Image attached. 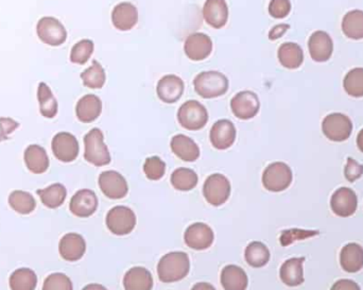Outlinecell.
I'll return each mask as SVG.
<instances>
[{"label":"cell","mask_w":363,"mask_h":290,"mask_svg":"<svg viewBox=\"0 0 363 290\" xmlns=\"http://www.w3.org/2000/svg\"><path fill=\"white\" fill-rule=\"evenodd\" d=\"M190 271V256L185 252H170L159 260L157 275L163 283L182 281Z\"/></svg>","instance_id":"cell-1"},{"label":"cell","mask_w":363,"mask_h":290,"mask_svg":"<svg viewBox=\"0 0 363 290\" xmlns=\"http://www.w3.org/2000/svg\"><path fill=\"white\" fill-rule=\"evenodd\" d=\"M194 88L197 94L202 98H218L227 93L230 81L222 72L209 70L197 74L196 78L194 79Z\"/></svg>","instance_id":"cell-2"},{"label":"cell","mask_w":363,"mask_h":290,"mask_svg":"<svg viewBox=\"0 0 363 290\" xmlns=\"http://www.w3.org/2000/svg\"><path fill=\"white\" fill-rule=\"evenodd\" d=\"M84 159L97 167L111 163V153L105 145L103 132L98 128H93L84 136Z\"/></svg>","instance_id":"cell-3"},{"label":"cell","mask_w":363,"mask_h":290,"mask_svg":"<svg viewBox=\"0 0 363 290\" xmlns=\"http://www.w3.org/2000/svg\"><path fill=\"white\" fill-rule=\"evenodd\" d=\"M209 118L206 107L197 100L186 101L178 111V124L190 131L203 129L209 122Z\"/></svg>","instance_id":"cell-4"},{"label":"cell","mask_w":363,"mask_h":290,"mask_svg":"<svg viewBox=\"0 0 363 290\" xmlns=\"http://www.w3.org/2000/svg\"><path fill=\"white\" fill-rule=\"evenodd\" d=\"M292 171L287 164L275 162L270 164L263 173V185L272 192H284L292 183Z\"/></svg>","instance_id":"cell-5"},{"label":"cell","mask_w":363,"mask_h":290,"mask_svg":"<svg viewBox=\"0 0 363 290\" xmlns=\"http://www.w3.org/2000/svg\"><path fill=\"white\" fill-rule=\"evenodd\" d=\"M105 223L107 229L115 235H128L135 229L136 215L130 207L118 205L109 211Z\"/></svg>","instance_id":"cell-6"},{"label":"cell","mask_w":363,"mask_h":290,"mask_svg":"<svg viewBox=\"0 0 363 290\" xmlns=\"http://www.w3.org/2000/svg\"><path fill=\"white\" fill-rule=\"evenodd\" d=\"M231 182L221 173L209 176L203 185L205 200L213 206H220L231 196Z\"/></svg>","instance_id":"cell-7"},{"label":"cell","mask_w":363,"mask_h":290,"mask_svg":"<svg viewBox=\"0 0 363 290\" xmlns=\"http://www.w3.org/2000/svg\"><path fill=\"white\" fill-rule=\"evenodd\" d=\"M37 37L49 46H61L67 39V31L61 22L51 16L41 18L37 26Z\"/></svg>","instance_id":"cell-8"},{"label":"cell","mask_w":363,"mask_h":290,"mask_svg":"<svg viewBox=\"0 0 363 290\" xmlns=\"http://www.w3.org/2000/svg\"><path fill=\"white\" fill-rule=\"evenodd\" d=\"M322 131L324 136L333 142H344L350 138L352 134V120L344 114H329L323 120Z\"/></svg>","instance_id":"cell-9"},{"label":"cell","mask_w":363,"mask_h":290,"mask_svg":"<svg viewBox=\"0 0 363 290\" xmlns=\"http://www.w3.org/2000/svg\"><path fill=\"white\" fill-rule=\"evenodd\" d=\"M231 110L238 119H252L259 113L260 100L252 91H242L232 98Z\"/></svg>","instance_id":"cell-10"},{"label":"cell","mask_w":363,"mask_h":290,"mask_svg":"<svg viewBox=\"0 0 363 290\" xmlns=\"http://www.w3.org/2000/svg\"><path fill=\"white\" fill-rule=\"evenodd\" d=\"M53 154L63 163H72L78 157L80 146L74 134L60 132L55 134L51 143Z\"/></svg>","instance_id":"cell-11"},{"label":"cell","mask_w":363,"mask_h":290,"mask_svg":"<svg viewBox=\"0 0 363 290\" xmlns=\"http://www.w3.org/2000/svg\"><path fill=\"white\" fill-rule=\"evenodd\" d=\"M184 240L187 246L197 251L206 250L213 244L215 234L206 223H196L190 225L184 234Z\"/></svg>","instance_id":"cell-12"},{"label":"cell","mask_w":363,"mask_h":290,"mask_svg":"<svg viewBox=\"0 0 363 290\" xmlns=\"http://www.w3.org/2000/svg\"><path fill=\"white\" fill-rule=\"evenodd\" d=\"M235 124L229 119H220L216 121L209 132L211 145L218 150L231 148L236 140Z\"/></svg>","instance_id":"cell-13"},{"label":"cell","mask_w":363,"mask_h":290,"mask_svg":"<svg viewBox=\"0 0 363 290\" xmlns=\"http://www.w3.org/2000/svg\"><path fill=\"white\" fill-rule=\"evenodd\" d=\"M98 183L103 195L112 200L124 198L128 195V183L117 171H107L101 173Z\"/></svg>","instance_id":"cell-14"},{"label":"cell","mask_w":363,"mask_h":290,"mask_svg":"<svg viewBox=\"0 0 363 290\" xmlns=\"http://www.w3.org/2000/svg\"><path fill=\"white\" fill-rule=\"evenodd\" d=\"M185 91V83L176 74H166L157 82V97L163 103L172 105L178 103Z\"/></svg>","instance_id":"cell-15"},{"label":"cell","mask_w":363,"mask_h":290,"mask_svg":"<svg viewBox=\"0 0 363 290\" xmlns=\"http://www.w3.org/2000/svg\"><path fill=\"white\" fill-rule=\"evenodd\" d=\"M184 51L192 61H203L213 51V41L205 33L194 32L188 35L184 43Z\"/></svg>","instance_id":"cell-16"},{"label":"cell","mask_w":363,"mask_h":290,"mask_svg":"<svg viewBox=\"0 0 363 290\" xmlns=\"http://www.w3.org/2000/svg\"><path fill=\"white\" fill-rule=\"evenodd\" d=\"M98 209V198L91 190H80L72 196L70 210L74 216L87 218L95 214Z\"/></svg>","instance_id":"cell-17"},{"label":"cell","mask_w":363,"mask_h":290,"mask_svg":"<svg viewBox=\"0 0 363 290\" xmlns=\"http://www.w3.org/2000/svg\"><path fill=\"white\" fill-rule=\"evenodd\" d=\"M358 199L354 190L348 187H341L334 192L331 199V211L337 216L350 217L356 212Z\"/></svg>","instance_id":"cell-18"},{"label":"cell","mask_w":363,"mask_h":290,"mask_svg":"<svg viewBox=\"0 0 363 290\" xmlns=\"http://www.w3.org/2000/svg\"><path fill=\"white\" fill-rule=\"evenodd\" d=\"M310 57L315 62H326L334 53V43L331 35L325 31H315L308 41Z\"/></svg>","instance_id":"cell-19"},{"label":"cell","mask_w":363,"mask_h":290,"mask_svg":"<svg viewBox=\"0 0 363 290\" xmlns=\"http://www.w3.org/2000/svg\"><path fill=\"white\" fill-rule=\"evenodd\" d=\"M85 251H86V242L80 234L67 233L60 242V256L68 262H77L81 260Z\"/></svg>","instance_id":"cell-20"},{"label":"cell","mask_w":363,"mask_h":290,"mask_svg":"<svg viewBox=\"0 0 363 290\" xmlns=\"http://www.w3.org/2000/svg\"><path fill=\"white\" fill-rule=\"evenodd\" d=\"M138 10L133 4L124 1L118 4L112 11V22L119 31H128L138 22Z\"/></svg>","instance_id":"cell-21"},{"label":"cell","mask_w":363,"mask_h":290,"mask_svg":"<svg viewBox=\"0 0 363 290\" xmlns=\"http://www.w3.org/2000/svg\"><path fill=\"white\" fill-rule=\"evenodd\" d=\"M202 12L206 24L215 29L223 28L229 20V7L225 0H206Z\"/></svg>","instance_id":"cell-22"},{"label":"cell","mask_w":363,"mask_h":290,"mask_svg":"<svg viewBox=\"0 0 363 290\" xmlns=\"http://www.w3.org/2000/svg\"><path fill=\"white\" fill-rule=\"evenodd\" d=\"M103 113V101L94 94L83 96L77 103L76 115L83 124L95 121Z\"/></svg>","instance_id":"cell-23"},{"label":"cell","mask_w":363,"mask_h":290,"mask_svg":"<svg viewBox=\"0 0 363 290\" xmlns=\"http://www.w3.org/2000/svg\"><path fill=\"white\" fill-rule=\"evenodd\" d=\"M172 152L184 162H196L200 157V148L190 136L176 134L170 142Z\"/></svg>","instance_id":"cell-24"},{"label":"cell","mask_w":363,"mask_h":290,"mask_svg":"<svg viewBox=\"0 0 363 290\" xmlns=\"http://www.w3.org/2000/svg\"><path fill=\"white\" fill-rule=\"evenodd\" d=\"M25 164L27 169L35 175L46 173L49 169V157L46 150L39 145H30L25 150Z\"/></svg>","instance_id":"cell-25"},{"label":"cell","mask_w":363,"mask_h":290,"mask_svg":"<svg viewBox=\"0 0 363 290\" xmlns=\"http://www.w3.org/2000/svg\"><path fill=\"white\" fill-rule=\"evenodd\" d=\"M124 287L126 290H152V275L145 267H133L124 275Z\"/></svg>","instance_id":"cell-26"},{"label":"cell","mask_w":363,"mask_h":290,"mask_svg":"<svg viewBox=\"0 0 363 290\" xmlns=\"http://www.w3.org/2000/svg\"><path fill=\"white\" fill-rule=\"evenodd\" d=\"M305 258H293L286 261L282 265L279 270V277L282 282L289 287H296L304 283V264Z\"/></svg>","instance_id":"cell-27"},{"label":"cell","mask_w":363,"mask_h":290,"mask_svg":"<svg viewBox=\"0 0 363 290\" xmlns=\"http://www.w3.org/2000/svg\"><path fill=\"white\" fill-rule=\"evenodd\" d=\"M221 285L224 290H246L249 277L242 267L227 265L221 271Z\"/></svg>","instance_id":"cell-28"},{"label":"cell","mask_w":363,"mask_h":290,"mask_svg":"<svg viewBox=\"0 0 363 290\" xmlns=\"http://www.w3.org/2000/svg\"><path fill=\"white\" fill-rule=\"evenodd\" d=\"M340 264L346 272H359L363 268L362 246L355 242L344 246L340 253Z\"/></svg>","instance_id":"cell-29"},{"label":"cell","mask_w":363,"mask_h":290,"mask_svg":"<svg viewBox=\"0 0 363 290\" xmlns=\"http://www.w3.org/2000/svg\"><path fill=\"white\" fill-rule=\"evenodd\" d=\"M277 58L284 67L288 70H296L304 62V53L300 45L288 41L279 47Z\"/></svg>","instance_id":"cell-30"},{"label":"cell","mask_w":363,"mask_h":290,"mask_svg":"<svg viewBox=\"0 0 363 290\" xmlns=\"http://www.w3.org/2000/svg\"><path fill=\"white\" fill-rule=\"evenodd\" d=\"M342 31L348 39H363V11L352 10L344 15L342 20Z\"/></svg>","instance_id":"cell-31"},{"label":"cell","mask_w":363,"mask_h":290,"mask_svg":"<svg viewBox=\"0 0 363 290\" xmlns=\"http://www.w3.org/2000/svg\"><path fill=\"white\" fill-rule=\"evenodd\" d=\"M41 203L48 209H58L65 202L67 190L63 184L55 183L44 190H37Z\"/></svg>","instance_id":"cell-32"},{"label":"cell","mask_w":363,"mask_h":290,"mask_svg":"<svg viewBox=\"0 0 363 290\" xmlns=\"http://www.w3.org/2000/svg\"><path fill=\"white\" fill-rule=\"evenodd\" d=\"M37 99H39V112L41 115L46 118L55 117L58 114V101L46 83H39L37 88Z\"/></svg>","instance_id":"cell-33"},{"label":"cell","mask_w":363,"mask_h":290,"mask_svg":"<svg viewBox=\"0 0 363 290\" xmlns=\"http://www.w3.org/2000/svg\"><path fill=\"white\" fill-rule=\"evenodd\" d=\"M172 186L180 192H190L198 185L199 178L196 171L186 167H180L172 173Z\"/></svg>","instance_id":"cell-34"},{"label":"cell","mask_w":363,"mask_h":290,"mask_svg":"<svg viewBox=\"0 0 363 290\" xmlns=\"http://www.w3.org/2000/svg\"><path fill=\"white\" fill-rule=\"evenodd\" d=\"M270 251L268 246L260 242H253L246 246L244 258L246 263L253 268H261L270 261Z\"/></svg>","instance_id":"cell-35"},{"label":"cell","mask_w":363,"mask_h":290,"mask_svg":"<svg viewBox=\"0 0 363 290\" xmlns=\"http://www.w3.org/2000/svg\"><path fill=\"white\" fill-rule=\"evenodd\" d=\"M81 79H82L83 84L86 88H92V90H100L105 86L107 74H105V70L103 65L98 61L94 60L92 65L81 74Z\"/></svg>","instance_id":"cell-36"},{"label":"cell","mask_w":363,"mask_h":290,"mask_svg":"<svg viewBox=\"0 0 363 290\" xmlns=\"http://www.w3.org/2000/svg\"><path fill=\"white\" fill-rule=\"evenodd\" d=\"M9 204L12 210L20 215H29L35 210L37 202L30 192L14 190L10 194Z\"/></svg>","instance_id":"cell-37"},{"label":"cell","mask_w":363,"mask_h":290,"mask_svg":"<svg viewBox=\"0 0 363 290\" xmlns=\"http://www.w3.org/2000/svg\"><path fill=\"white\" fill-rule=\"evenodd\" d=\"M9 283L12 290H34L37 277L31 269L20 268L12 273Z\"/></svg>","instance_id":"cell-38"},{"label":"cell","mask_w":363,"mask_h":290,"mask_svg":"<svg viewBox=\"0 0 363 290\" xmlns=\"http://www.w3.org/2000/svg\"><path fill=\"white\" fill-rule=\"evenodd\" d=\"M343 88L350 96L355 98L363 97V68L350 70L344 77Z\"/></svg>","instance_id":"cell-39"},{"label":"cell","mask_w":363,"mask_h":290,"mask_svg":"<svg viewBox=\"0 0 363 290\" xmlns=\"http://www.w3.org/2000/svg\"><path fill=\"white\" fill-rule=\"evenodd\" d=\"M94 49L95 44L92 39H81L74 45L70 51V61L78 65H84L92 57Z\"/></svg>","instance_id":"cell-40"},{"label":"cell","mask_w":363,"mask_h":290,"mask_svg":"<svg viewBox=\"0 0 363 290\" xmlns=\"http://www.w3.org/2000/svg\"><path fill=\"white\" fill-rule=\"evenodd\" d=\"M144 173L151 181H159L165 176L166 163L159 157H150L145 161Z\"/></svg>","instance_id":"cell-41"},{"label":"cell","mask_w":363,"mask_h":290,"mask_svg":"<svg viewBox=\"0 0 363 290\" xmlns=\"http://www.w3.org/2000/svg\"><path fill=\"white\" fill-rule=\"evenodd\" d=\"M43 290H74L72 279L64 273H53L45 279Z\"/></svg>","instance_id":"cell-42"},{"label":"cell","mask_w":363,"mask_h":290,"mask_svg":"<svg viewBox=\"0 0 363 290\" xmlns=\"http://www.w3.org/2000/svg\"><path fill=\"white\" fill-rule=\"evenodd\" d=\"M320 234V232L312 231V230L291 229L286 230L282 233L281 244L283 246H290L298 240L307 239V238L315 237Z\"/></svg>","instance_id":"cell-43"},{"label":"cell","mask_w":363,"mask_h":290,"mask_svg":"<svg viewBox=\"0 0 363 290\" xmlns=\"http://www.w3.org/2000/svg\"><path fill=\"white\" fill-rule=\"evenodd\" d=\"M291 12L290 0H271L269 4V14L273 18L282 20L287 18Z\"/></svg>","instance_id":"cell-44"},{"label":"cell","mask_w":363,"mask_h":290,"mask_svg":"<svg viewBox=\"0 0 363 290\" xmlns=\"http://www.w3.org/2000/svg\"><path fill=\"white\" fill-rule=\"evenodd\" d=\"M363 175V166L355 161L352 157H348L346 162L345 169H344V176L348 182L352 183L356 180L360 179Z\"/></svg>","instance_id":"cell-45"},{"label":"cell","mask_w":363,"mask_h":290,"mask_svg":"<svg viewBox=\"0 0 363 290\" xmlns=\"http://www.w3.org/2000/svg\"><path fill=\"white\" fill-rule=\"evenodd\" d=\"M331 290H361L360 286L352 279H339L334 284Z\"/></svg>","instance_id":"cell-46"},{"label":"cell","mask_w":363,"mask_h":290,"mask_svg":"<svg viewBox=\"0 0 363 290\" xmlns=\"http://www.w3.org/2000/svg\"><path fill=\"white\" fill-rule=\"evenodd\" d=\"M290 26L287 24H279L270 30L269 39L271 41H277V39H281L284 35L286 34L288 30H289Z\"/></svg>","instance_id":"cell-47"},{"label":"cell","mask_w":363,"mask_h":290,"mask_svg":"<svg viewBox=\"0 0 363 290\" xmlns=\"http://www.w3.org/2000/svg\"><path fill=\"white\" fill-rule=\"evenodd\" d=\"M192 290H216V288L211 284L202 282V283H197L196 285H194Z\"/></svg>","instance_id":"cell-48"},{"label":"cell","mask_w":363,"mask_h":290,"mask_svg":"<svg viewBox=\"0 0 363 290\" xmlns=\"http://www.w3.org/2000/svg\"><path fill=\"white\" fill-rule=\"evenodd\" d=\"M82 290H107L105 286L100 285V284H88L85 286Z\"/></svg>","instance_id":"cell-49"},{"label":"cell","mask_w":363,"mask_h":290,"mask_svg":"<svg viewBox=\"0 0 363 290\" xmlns=\"http://www.w3.org/2000/svg\"><path fill=\"white\" fill-rule=\"evenodd\" d=\"M357 146H358L359 150L363 152V129L359 132L358 136H357Z\"/></svg>","instance_id":"cell-50"}]
</instances>
